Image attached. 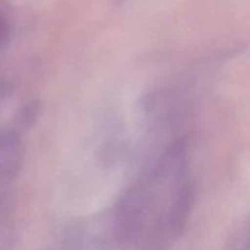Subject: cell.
Returning a JSON list of instances; mask_svg holds the SVG:
<instances>
[{"mask_svg":"<svg viewBox=\"0 0 250 250\" xmlns=\"http://www.w3.org/2000/svg\"><path fill=\"white\" fill-rule=\"evenodd\" d=\"M24 146L16 131L0 132V188L10 185L21 172Z\"/></svg>","mask_w":250,"mask_h":250,"instance_id":"cell-1","label":"cell"},{"mask_svg":"<svg viewBox=\"0 0 250 250\" xmlns=\"http://www.w3.org/2000/svg\"><path fill=\"white\" fill-rule=\"evenodd\" d=\"M39 112H41V105L37 100H32V102L24 104L16 116L17 126L23 129L32 127L36 124Z\"/></svg>","mask_w":250,"mask_h":250,"instance_id":"cell-2","label":"cell"},{"mask_svg":"<svg viewBox=\"0 0 250 250\" xmlns=\"http://www.w3.org/2000/svg\"><path fill=\"white\" fill-rule=\"evenodd\" d=\"M16 242L15 231L9 225H0V250H12Z\"/></svg>","mask_w":250,"mask_h":250,"instance_id":"cell-3","label":"cell"},{"mask_svg":"<svg viewBox=\"0 0 250 250\" xmlns=\"http://www.w3.org/2000/svg\"><path fill=\"white\" fill-rule=\"evenodd\" d=\"M10 38H11V26L7 17L0 10V50L6 48Z\"/></svg>","mask_w":250,"mask_h":250,"instance_id":"cell-4","label":"cell"},{"mask_svg":"<svg viewBox=\"0 0 250 250\" xmlns=\"http://www.w3.org/2000/svg\"><path fill=\"white\" fill-rule=\"evenodd\" d=\"M10 92H11V85H10V83L6 80L0 77V102L4 100L5 98L9 97Z\"/></svg>","mask_w":250,"mask_h":250,"instance_id":"cell-5","label":"cell"}]
</instances>
